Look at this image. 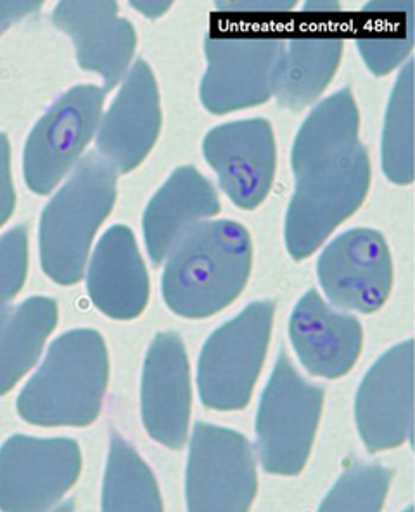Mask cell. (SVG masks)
<instances>
[{
    "instance_id": "1",
    "label": "cell",
    "mask_w": 415,
    "mask_h": 512,
    "mask_svg": "<svg viewBox=\"0 0 415 512\" xmlns=\"http://www.w3.org/2000/svg\"><path fill=\"white\" fill-rule=\"evenodd\" d=\"M291 168L294 192L284 241L294 260H305L357 212L371 187V160L348 87L320 101L305 118L294 137Z\"/></svg>"
},
{
    "instance_id": "2",
    "label": "cell",
    "mask_w": 415,
    "mask_h": 512,
    "mask_svg": "<svg viewBox=\"0 0 415 512\" xmlns=\"http://www.w3.org/2000/svg\"><path fill=\"white\" fill-rule=\"evenodd\" d=\"M253 243L234 220H206L173 246L161 293L166 307L186 319H206L229 307L248 284Z\"/></svg>"
},
{
    "instance_id": "3",
    "label": "cell",
    "mask_w": 415,
    "mask_h": 512,
    "mask_svg": "<svg viewBox=\"0 0 415 512\" xmlns=\"http://www.w3.org/2000/svg\"><path fill=\"white\" fill-rule=\"evenodd\" d=\"M108 381V346L101 333L73 329L52 341L21 390L18 414L42 428L89 426L101 414Z\"/></svg>"
},
{
    "instance_id": "4",
    "label": "cell",
    "mask_w": 415,
    "mask_h": 512,
    "mask_svg": "<svg viewBox=\"0 0 415 512\" xmlns=\"http://www.w3.org/2000/svg\"><path fill=\"white\" fill-rule=\"evenodd\" d=\"M118 175L101 154L89 153L45 206L40 263L59 286H75L85 276L94 237L115 206Z\"/></svg>"
},
{
    "instance_id": "5",
    "label": "cell",
    "mask_w": 415,
    "mask_h": 512,
    "mask_svg": "<svg viewBox=\"0 0 415 512\" xmlns=\"http://www.w3.org/2000/svg\"><path fill=\"white\" fill-rule=\"evenodd\" d=\"M322 405L324 388L303 378L288 353L281 352L256 412V454L267 473L296 476L303 471Z\"/></svg>"
},
{
    "instance_id": "6",
    "label": "cell",
    "mask_w": 415,
    "mask_h": 512,
    "mask_svg": "<svg viewBox=\"0 0 415 512\" xmlns=\"http://www.w3.org/2000/svg\"><path fill=\"white\" fill-rule=\"evenodd\" d=\"M274 315V301H253L206 340L198 360V390L208 409L234 412L249 404L269 350Z\"/></svg>"
},
{
    "instance_id": "7",
    "label": "cell",
    "mask_w": 415,
    "mask_h": 512,
    "mask_svg": "<svg viewBox=\"0 0 415 512\" xmlns=\"http://www.w3.org/2000/svg\"><path fill=\"white\" fill-rule=\"evenodd\" d=\"M106 90L77 85L45 111L26 139L23 175L35 194H49L70 177L103 122Z\"/></svg>"
},
{
    "instance_id": "8",
    "label": "cell",
    "mask_w": 415,
    "mask_h": 512,
    "mask_svg": "<svg viewBox=\"0 0 415 512\" xmlns=\"http://www.w3.org/2000/svg\"><path fill=\"white\" fill-rule=\"evenodd\" d=\"M258 490L256 459L246 436L198 423L187 459V507L196 512L248 511Z\"/></svg>"
},
{
    "instance_id": "9",
    "label": "cell",
    "mask_w": 415,
    "mask_h": 512,
    "mask_svg": "<svg viewBox=\"0 0 415 512\" xmlns=\"http://www.w3.org/2000/svg\"><path fill=\"white\" fill-rule=\"evenodd\" d=\"M286 42L275 37L206 35V71L199 97L206 111L229 115L274 97L275 71Z\"/></svg>"
},
{
    "instance_id": "10",
    "label": "cell",
    "mask_w": 415,
    "mask_h": 512,
    "mask_svg": "<svg viewBox=\"0 0 415 512\" xmlns=\"http://www.w3.org/2000/svg\"><path fill=\"white\" fill-rule=\"evenodd\" d=\"M82 473V452L68 438L14 435L0 450V509L42 511L56 506Z\"/></svg>"
},
{
    "instance_id": "11",
    "label": "cell",
    "mask_w": 415,
    "mask_h": 512,
    "mask_svg": "<svg viewBox=\"0 0 415 512\" xmlns=\"http://www.w3.org/2000/svg\"><path fill=\"white\" fill-rule=\"evenodd\" d=\"M317 277L334 307L374 314L384 307L393 288L390 246L374 229H350L320 253Z\"/></svg>"
},
{
    "instance_id": "12",
    "label": "cell",
    "mask_w": 415,
    "mask_h": 512,
    "mask_svg": "<svg viewBox=\"0 0 415 512\" xmlns=\"http://www.w3.org/2000/svg\"><path fill=\"white\" fill-rule=\"evenodd\" d=\"M358 433L369 452L402 447L414 436V340L379 357L355 398Z\"/></svg>"
},
{
    "instance_id": "13",
    "label": "cell",
    "mask_w": 415,
    "mask_h": 512,
    "mask_svg": "<svg viewBox=\"0 0 415 512\" xmlns=\"http://www.w3.org/2000/svg\"><path fill=\"white\" fill-rule=\"evenodd\" d=\"M203 154L234 205L255 210L267 199L277 167L274 128L267 120L218 125L206 135Z\"/></svg>"
},
{
    "instance_id": "14",
    "label": "cell",
    "mask_w": 415,
    "mask_h": 512,
    "mask_svg": "<svg viewBox=\"0 0 415 512\" xmlns=\"http://www.w3.org/2000/svg\"><path fill=\"white\" fill-rule=\"evenodd\" d=\"M52 23L70 37L78 66L99 75L106 92L122 84L134 66L137 32L116 2L64 0L54 7Z\"/></svg>"
},
{
    "instance_id": "15",
    "label": "cell",
    "mask_w": 415,
    "mask_h": 512,
    "mask_svg": "<svg viewBox=\"0 0 415 512\" xmlns=\"http://www.w3.org/2000/svg\"><path fill=\"white\" fill-rule=\"evenodd\" d=\"M191 367L186 345L172 331L156 334L147 348L141 379L142 423L163 447H182L191 423Z\"/></svg>"
},
{
    "instance_id": "16",
    "label": "cell",
    "mask_w": 415,
    "mask_h": 512,
    "mask_svg": "<svg viewBox=\"0 0 415 512\" xmlns=\"http://www.w3.org/2000/svg\"><path fill=\"white\" fill-rule=\"evenodd\" d=\"M161 130L160 90L146 61H135L103 115L97 153L118 173H130L146 160Z\"/></svg>"
},
{
    "instance_id": "17",
    "label": "cell",
    "mask_w": 415,
    "mask_h": 512,
    "mask_svg": "<svg viewBox=\"0 0 415 512\" xmlns=\"http://www.w3.org/2000/svg\"><path fill=\"white\" fill-rule=\"evenodd\" d=\"M289 340L310 374L338 379L357 364L364 345V329L357 317L331 307L315 289H310L291 314Z\"/></svg>"
},
{
    "instance_id": "18",
    "label": "cell",
    "mask_w": 415,
    "mask_h": 512,
    "mask_svg": "<svg viewBox=\"0 0 415 512\" xmlns=\"http://www.w3.org/2000/svg\"><path fill=\"white\" fill-rule=\"evenodd\" d=\"M87 291L94 307L109 319L139 317L149 301V276L127 225H113L99 239L87 265Z\"/></svg>"
},
{
    "instance_id": "19",
    "label": "cell",
    "mask_w": 415,
    "mask_h": 512,
    "mask_svg": "<svg viewBox=\"0 0 415 512\" xmlns=\"http://www.w3.org/2000/svg\"><path fill=\"white\" fill-rule=\"evenodd\" d=\"M220 212L215 187L194 167H180L154 194L142 218L147 253L156 265L165 262L187 232Z\"/></svg>"
},
{
    "instance_id": "20",
    "label": "cell",
    "mask_w": 415,
    "mask_h": 512,
    "mask_svg": "<svg viewBox=\"0 0 415 512\" xmlns=\"http://www.w3.org/2000/svg\"><path fill=\"white\" fill-rule=\"evenodd\" d=\"M343 47L345 42L336 37H298L286 42L275 71L277 104L301 111L315 103L336 75Z\"/></svg>"
},
{
    "instance_id": "21",
    "label": "cell",
    "mask_w": 415,
    "mask_h": 512,
    "mask_svg": "<svg viewBox=\"0 0 415 512\" xmlns=\"http://www.w3.org/2000/svg\"><path fill=\"white\" fill-rule=\"evenodd\" d=\"M58 303L32 296L0 315V393L13 390L39 362L45 341L58 324Z\"/></svg>"
},
{
    "instance_id": "22",
    "label": "cell",
    "mask_w": 415,
    "mask_h": 512,
    "mask_svg": "<svg viewBox=\"0 0 415 512\" xmlns=\"http://www.w3.org/2000/svg\"><path fill=\"white\" fill-rule=\"evenodd\" d=\"M381 165L386 179L409 186L415 177V58L400 68L384 115Z\"/></svg>"
},
{
    "instance_id": "23",
    "label": "cell",
    "mask_w": 415,
    "mask_h": 512,
    "mask_svg": "<svg viewBox=\"0 0 415 512\" xmlns=\"http://www.w3.org/2000/svg\"><path fill=\"white\" fill-rule=\"evenodd\" d=\"M104 511L153 512L163 509L153 471L122 436H111L104 473Z\"/></svg>"
},
{
    "instance_id": "24",
    "label": "cell",
    "mask_w": 415,
    "mask_h": 512,
    "mask_svg": "<svg viewBox=\"0 0 415 512\" xmlns=\"http://www.w3.org/2000/svg\"><path fill=\"white\" fill-rule=\"evenodd\" d=\"M393 471L379 464H353L339 476L320 504V511H381L390 492Z\"/></svg>"
},
{
    "instance_id": "25",
    "label": "cell",
    "mask_w": 415,
    "mask_h": 512,
    "mask_svg": "<svg viewBox=\"0 0 415 512\" xmlns=\"http://www.w3.org/2000/svg\"><path fill=\"white\" fill-rule=\"evenodd\" d=\"M415 44V7L405 2L402 11L386 30V21L369 37L357 40L358 54L376 77H384L409 61Z\"/></svg>"
},
{
    "instance_id": "26",
    "label": "cell",
    "mask_w": 415,
    "mask_h": 512,
    "mask_svg": "<svg viewBox=\"0 0 415 512\" xmlns=\"http://www.w3.org/2000/svg\"><path fill=\"white\" fill-rule=\"evenodd\" d=\"M28 272V231L14 225L0 239V298L6 307L20 293Z\"/></svg>"
},
{
    "instance_id": "27",
    "label": "cell",
    "mask_w": 415,
    "mask_h": 512,
    "mask_svg": "<svg viewBox=\"0 0 415 512\" xmlns=\"http://www.w3.org/2000/svg\"><path fill=\"white\" fill-rule=\"evenodd\" d=\"M0 222L6 224L11 218L16 206V194L11 184V149L6 135H2V148H0Z\"/></svg>"
},
{
    "instance_id": "28",
    "label": "cell",
    "mask_w": 415,
    "mask_h": 512,
    "mask_svg": "<svg viewBox=\"0 0 415 512\" xmlns=\"http://www.w3.org/2000/svg\"><path fill=\"white\" fill-rule=\"evenodd\" d=\"M225 13H284L294 7L293 0H272V2H217Z\"/></svg>"
},
{
    "instance_id": "29",
    "label": "cell",
    "mask_w": 415,
    "mask_h": 512,
    "mask_svg": "<svg viewBox=\"0 0 415 512\" xmlns=\"http://www.w3.org/2000/svg\"><path fill=\"white\" fill-rule=\"evenodd\" d=\"M135 11L144 14L149 20H158L170 9V2H132Z\"/></svg>"
},
{
    "instance_id": "30",
    "label": "cell",
    "mask_w": 415,
    "mask_h": 512,
    "mask_svg": "<svg viewBox=\"0 0 415 512\" xmlns=\"http://www.w3.org/2000/svg\"><path fill=\"white\" fill-rule=\"evenodd\" d=\"M305 13H312V11H339V4L336 2H308L303 7Z\"/></svg>"
}]
</instances>
